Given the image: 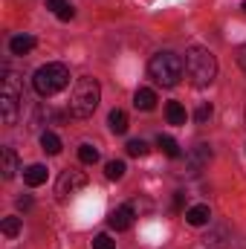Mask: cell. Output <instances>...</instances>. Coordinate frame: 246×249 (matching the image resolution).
<instances>
[{"mask_svg": "<svg viewBox=\"0 0 246 249\" xmlns=\"http://www.w3.org/2000/svg\"><path fill=\"white\" fill-rule=\"evenodd\" d=\"M185 72L197 87H209L217 78V58L206 47H188L185 53Z\"/></svg>", "mask_w": 246, "mask_h": 249, "instance_id": "1", "label": "cell"}, {"mask_svg": "<svg viewBox=\"0 0 246 249\" xmlns=\"http://www.w3.org/2000/svg\"><path fill=\"white\" fill-rule=\"evenodd\" d=\"M99 99H102L99 81L96 78H78L72 87V96H70V116L72 119H90L99 107Z\"/></svg>", "mask_w": 246, "mask_h": 249, "instance_id": "2", "label": "cell"}, {"mask_svg": "<svg viewBox=\"0 0 246 249\" xmlns=\"http://www.w3.org/2000/svg\"><path fill=\"white\" fill-rule=\"evenodd\" d=\"M183 72H185V61L177 53H171V50L157 53V55L151 58V64H148V75H151L159 87H177L180 78H183Z\"/></svg>", "mask_w": 246, "mask_h": 249, "instance_id": "3", "label": "cell"}, {"mask_svg": "<svg viewBox=\"0 0 246 249\" xmlns=\"http://www.w3.org/2000/svg\"><path fill=\"white\" fill-rule=\"evenodd\" d=\"M70 84V70L64 64H44L35 75H32V87L38 96H55L58 90H64Z\"/></svg>", "mask_w": 246, "mask_h": 249, "instance_id": "4", "label": "cell"}, {"mask_svg": "<svg viewBox=\"0 0 246 249\" xmlns=\"http://www.w3.org/2000/svg\"><path fill=\"white\" fill-rule=\"evenodd\" d=\"M20 87L18 78L12 72H6L3 78V93H0V113H3V124H18V113H20Z\"/></svg>", "mask_w": 246, "mask_h": 249, "instance_id": "5", "label": "cell"}, {"mask_svg": "<svg viewBox=\"0 0 246 249\" xmlns=\"http://www.w3.org/2000/svg\"><path fill=\"white\" fill-rule=\"evenodd\" d=\"M84 186H87V174L75 171V168H67L58 177V183H55V194H58V200H70L72 194H78Z\"/></svg>", "mask_w": 246, "mask_h": 249, "instance_id": "6", "label": "cell"}, {"mask_svg": "<svg viewBox=\"0 0 246 249\" xmlns=\"http://www.w3.org/2000/svg\"><path fill=\"white\" fill-rule=\"evenodd\" d=\"M107 223H110V229H116V232H127L130 226H133V206H119L116 212H110V217H107Z\"/></svg>", "mask_w": 246, "mask_h": 249, "instance_id": "7", "label": "cell"}, {"mask_svg": "<svg viewBox=\"0 0 246 249\" xmlns=\"http://www.w3.org/2000/svg\"><path fill=\"white\" fill-rule=\"evenodd\" d=\"M0 171H3V180H12L15 174H18V154H15V148H3L0 151Z\"/></svg>", "mask_w": 246, "mask_h": 249, "instance_id": "8", "label": "cell"}, {"mask_svg": "<svg viewBox=\"0 0 246 249\" xmlns=\"http://www.w3.org/2000/svg\"><path fill=\"white\" fill-rule=\"evenodd\" d=\"M188 160H191V174H197V171H200V168H203V165L211 160V148L200 142V145H194V148H191Z\"/></svg>", "mask_w": 246, "mask_h": 249, "instance_id": "9", "label": "cell"}, {"mask_svg": "<svg viewBox=\"0 0 246 249\" xmlns=\"http://www.w3.org/2000/svg\"><path fill=\"white\" fill-rule=\"evenodd\" d=\"M133 107L136 110H154L157 107V93L148 90V87H139L136 96H133Z\"/></svg>", "mask_w": 246, "mask_h": 249, "instance_id": "10", "label": "cell"}, {"mask_svg": "<svg viewBox=\"0 0 246 249\" xmlns=\"http://www.w3.org/2000/svg\"><path fill=\"white\" fill-rule=\"evenodd\" d=\"M23 183H26L29 188L44 186V183H47V168H44V165H38V162H35V165H29V168L23 171Z\"/></svg>", "mask_w": 246, "mask_h": 249, "instance_id": "11", "label": "cell"}, {"mask_svg": "<svg viewBox=\"0 0 246 249\" xmlns=\"http://www.w3.org/2000/svg\"><path fill=\"white\" fill-rule=\"evenodd\" d=\"M9 50H12V55H26L35 50V38L32 35H15L9 41Z\"/></svg>", "mask_w": 246, "mask_h": 249, "instance_id": "12", "label": "cell"}, {"mask_svg": "<svg viewBox=\"0 0 246 249\" xmlns=\"http://www.w3.org/2000/svg\"><path fill=\"white\" fill-rule=\"evenodd\" d=\"M185 220L191 223V226H206L209 220H211V212H209V206H191L188 212H185Z\"/></svg>", "mask_w": 246, "mask_h": 249, "instance_id": "13", "label": "cell"}, {"mask_svg": "<svg viewBox=\"0 0 246 249\" xmlns=\"http://www.w3.org/2000/svg\"><path fill=\"white\" fill-rule=\"evenodd\" d=\"M41 148L55 157V154H61V139H58L53 130H44V133H41Z\"/></svg>", "mask_w": 246, "mask_h": 249, "instance_id": "14", "label": "cell"}, {"mask_svg": "<svg viewBox=\"0 0 246 249\" xmlns=\"http://www.w3.org/2000/svg\"><path fill=\"white\" fill-rule=\"evenodd\" d=\"M53 12H55V18H61V20H72V15H75V9L67 3V0H50L47 3Z\"/></svg>", "mask_w": 246, "mask_h": 249, "instance_id": "15", "label": "cell"}, {"mask_svg": "<svg viewBox=\"0 0 246 249\" xmlns=\"http://www.w3.org/2000/svg\"><path fill=\"white\" fill-rule=\"evenodd\" d=\"M107 124H110L113 133H124V130H127V113H124V110H110Z\"/></svg>", "mask_w": 246, "mask_h": 249, "instance_id": "16", "label": "cell"}, {"mask_svg": "<svg viewBox=\"0 0 246 249\" xmlns=\"http://www.w3.org/2000/svg\"><path fill=\"white\" fill-rule=\"evenodd\" d=\"M165 116H168V122L171 124H185V107L180 105V102H168Z\"/></svg>", "mask_w": 246, "mask_h": 249, "instance_id": "17", "label": "cell"}, {"mask_svg": "<svg viewBox=\"0 0 246 249\" xmlns=\"http://www.w3.org/2000/svg\"><path fill=\"white\" fill-rule=\"evenodd\" d=\"M157 145H159V148H162V154H165V157H171V160H177V157L183 154V151H180V145H177L171 136H159V139H157Z\"/></svg>", "mask_w": 246, "mask_h": 249, "instance_id": "18", "label": "cell"}, {"mask_svg": "<svg viewBox=\"0 0 246 249\" xmlns=\"http://www.w3.org/2000/svg\"><path fill=\"white\" fill-rule=\"evenodd\" d=\"M78 160H81L84 165H93V162H99V148H96V145H90V142H84V145L78 148Z\"/></svg>", "mask_w": 246, "mask_h": 249, "instance_id": "19", "label": "cell"}, {"mask_svg": "<svg viewBox=\"0 0 246 249\" xmlns=\"http://www.w3.org/2000/svg\"><path fill=\"white\" fill-rule=\"evenodd\" d=\"M20 217H3V223H0V232L6 235V238H15V235H20Z\"/></svg>", "mask_w": 246, "mask_h": 249, "instance_id": "20", "label": "cell"}, {"mask_svg": "<svg viewBox=\"0 0 246 249\" xmlns=\"http://www.w3.org/2000/svg\"><path fill=\"white\" fill-rule=\"evenodd\" d=\"M105 174H107V180H122L124 177V162L122 160H110V162L105 165Z\"/></svg>", "mask_w": 246, "mask_h": 249, "instance_id": "21", "label": "cell"}, {"mask_svg": "<svg viewBox=\"0 0 246 249\" xmlns=\"http://www.w3.org/2000/svg\"><path fill=\"white\" fill-rule=\"evenodd\" d=\"M124 148H127V154H130V157H145V154L151 151V148H148V142H142V139H130Z\"/></svg>", "mask_w": 246, "mask_h": 249, "instance_id": "22", "label": "cell"}, {"mask_svg": "<svg viewBox=\"0 0 246 249\" xmlns=\"http://www.w3.org/2000/svg\"><path fill=\"white\" fill-rule=\"evenodd\" d=\"M211 119V105H200L197 110H194V122L197 124H206Z\"/></svg>", "mask_w": 246, "mask_h": 249, "instance_id": "23", "label": "cell"}, {"mask_svg": "<svg viewBox=\"0 0 246 249\" xmlns=\"http://www.w3.org/2000/svg\"><path fill=\"white\" fill-rule=\"evenodd\" d=\"M113 247H116V241L110 235H96V241H93V249H113Z\"/></svg>", "mask_w": 246, "mask_h": 249, "instance_id": "24", "label": "cell"}, {"mask_svg": "<svg viewBox=\"0 0 246 249\" xmlns=\"http://www.w3.org/2000/svg\"><path fill=\"white\" fill-rule=\"evenodd\" d=\"M238 64H241V70L246 72V47H241V50H238Z\"/></svg>", "mask_w": 246, "mask_h": 249, "instance_id": "25", "label": "cell"}, {"mask_svg": "<svg viewBox=\"0 0 246 249\" xmlns=\"http://www.w3.org/2000/svg\"><path fill=\"white\" fill-rule=\"evenodd\" d=\"M18 209H32V200L29 197H18Z\"/></svg>", "mask_w": 246, "mask_h": 249, "instance_id": "26", "label": "cell"}, {"mask_svg": "<svg viewBox=\"0 0 246 249\" xmlns=\"http://www.w3.org/2000/svg\"><path fill=\"white\" fill-rule=\"evenodd\" d=\"M244 12H246V3H244Z\"/></svg>", "mask_w": 246, "mask_h": 249, "instance_id": "27", "label": "cell"}]
</instances>
